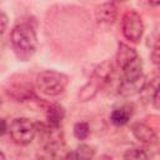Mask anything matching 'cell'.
Segmentation results:
<instances>
[{
    "label": "cell",
    "mask_w": 160,
    "mask_h": 160,
    "mask_svg": "<svg viewBox=\"0 0 160 160\" xmlns=\"http://www.w3.org/2000/svg\"><path fill=\"white\" fill-rule=\"evenodd\" d=\"M10 45L15 56L20 61H29L38 49L35 25L25 21L14 26L10 32Z\"/></svg>",
    "instance_id": "1"
},
{
    "label": "cell",
    "mask_w": 160,
    "mask_h": 160,
    "mask_svg": "<svg viewBox=\"0 0 160 160\" xmlns=\"http://www.w3.org/2000/svg\"><path fill=\"white\" fill-rule=\"evenodd\" d=\"M152 105H154V108L160 109V92L158 94V96H156V98H155V100L152 101Z\"/></svg>",
    "instance_id": "20"
},
{
    "label": "cell",
    "mask_w": 160,
    "mask_h": 160,
    "mask_svg": "<svg viewBox=\"0 0 160 160\" xmlns=\"http://www.w3.org/2000/svg\"><path fill=\"white\" fill-rule=\"evenodd\" d=\"M74 136L78 140H85L90 135V126L86 121H79L74 125Z\"/></svg>",
    "instance_id": "15"
},
{
    "label": "cell",
    "mask_w": 160,
    "mask_h": 160,
    "mask_svg": "<svg viewBox=\"0 0 160 160\" xmlns=\"http://www.w3.org/2000/svg\"><path fill=\"white\" fill-rule=\"evenodd\" d=\"M145 31L144 21L139 12L135 10L126 11L121 18V32L126 40L138 44L141 41Z\"/></svg>",
    "instance_id": "5"
},
{
    "label": "cell",
    "mask_w": 160,
    "mask_h": 160,
    "mask_svg": "<svg viewBox=\"0 0 160 160\" xmlns=\"http://www.w3.org/2000/svg\"><path fill=\"white\" fill-rule=\"evenodd\" d=\"M69 76L56 70H44L35 79L36 89L46 96H58L69 85Z\"/></svg>",
    "instance_id": "3"
},
{
    "label": "cell",
    "mask_w": 160,
    "mask_h": 160,
    "mask_svg": "<svg viewBox=\"0 0 160 160\" xmlns=\"http://www.w3.org/2000/svg\"><path fill=\"white\" fill-rule=\"evenodd\" d=\"M6 132H9V125H8V122H6V119H1V131H0V134H1V136H4Z\"/></svg>",
    "instance_id": "19"
},
{
    "label": "cell",
    "mask_w": 160,
    "mask_h": 160,
    "mask_svg": "<svg viewBox=\"0 0 160 160\" xmlns=\"http://www.w3.org/2000/svg\"><path fill=\"white\" fill-rule=\"evenodd\" d=\"M124 159H148L149 154L146 152V150L144 148L136 146V148H131L128 149L122 156Z\"/></svg>",
    "instance_id": "16"
},
{
    "label": "cell",
    "mask_w": 160,
    "mask_h": 160,
    "mask_svg": "<svg viewBox=\"0 0 160 160\" xmlns=\"http://www.w3.org/2000/svg\"><path fill=\"white\" fill-rule=\"evenodd\" d=\"M114 4H120V2H125L126 0H111Z\"/></svg>",
    "instance_id": "22"
},
{
    "label": "cell",
    "mask_w": 160,
    "mask_h": 160,
    "mask_svg": "<svg viewBox=\"0 0 160 160\" xmlns=\"http://www.w3.org/2000/svg\"><path fill=\"white\" fill-rule=\"evenodd\" d=\"M159 92H160V75L152 74L142 81L139 90V96L144 104H150V102L152 104V101L155 100Z\"/></svg>",
    "instance_id": "7"
},
{
    "label": "cell",
    "mask_w": 160,
    "mask_h": 160,
    "mask_svg": "<svg viewBox=\"0 0 160 160\" xmlns=\"http://www.w3.org/2000/svg\"><path fill=\"white\" fill-rule=\"evenodd\" d=\"M94 15H95V20L99 25H101V26L112 25L118 18L116 4H114L112 1L102 2L95 8Z\"/></svg>",
    "instance_id": "8"
},
{
    "label": "cell",
    "mask_w": 160,
    "mask_h": 160,
    "mask_svg": "<svg viewBox=\"0 0 160 160\" xmlns=\"http://www.w3.org/2000/svg\"><path fill=\"white\" fill-rule=\"evenodd\" d=\"M124 80L129 82H139L142 80V61L140 56H136L126 65L121 68Z\"/></svg>",
    "instance_id": "10"
},
{
    "label": "cell",
    "mask_w": 160,
    "mask_h": 160,
    "mask_svg": "<svg viewBox=\"0 0 160 160\" xmlns=\"http://www.w3.org/2000/svg\"><path fill=\"white\" fill-rule=\"evenodd\" d=\"M95 156V149L88 144H80L76 149L69 151L65 158H76V159H91Z\"/></svg>",
    "instance_id": "14"
},
{
    "label": "cell",
    "mask_w": 160,
    "mask_h": 160,
    "mask_svg": "<svg viewBox=\"0 0 160 160\" xmlns=\"http://www.w3.org/2000/svg\"><path fill=\"white\" fill-rule=\"evenodd\" d=\"M1 35H4V32L6 31V28H8V15L2 11L1 12Z\"/></svg>",
    "instance_id": "18"
},
{
    "label": "cell",
    "mask_w": 160,
    "mask_h": 160,
    "mask_svg": "<svg viewBox=\"0 0 160 160\" xmlns=\"http://www.w3.org/2000/svg\"><path fill=\"white\" fill-rule=\"evenodd\" d=\"M36 134V124L28 118H16L9 124V135L18 145L30 144Z\"/></svg>",
    "instance_id": "4"
},
{
    "label": "cell",
    "mask_w": 160,
    "mask_h": 160,
    "mask_svg": "<svg viewBox=\"0 0 160 160\" xmlns=\"http://www.w3.org/2000/svg\"><path fill=\"white\" fill-rule=\"evenodd\" d=\"M155 46H160V35H159V38H158V40L155 42Z\"/></svg>",
    "instance_id": "23"
},
{
    "label": "cell",
    "mask_w": 160,
    "mask_h": 160,
    "mask_svg": "<svg viewBox=\"0 0 160 160\" xmlns=\"http://www.w3.org/2000/svg\"><path fill=\"white\" fill-rule=\"evenodd\" d=\"M131 132H132L134 138L136 140H139L141 144L154 145V144H158V141H159L155 129L145 122H140V121L134 122L131 125Z\"/></svg>",
    "instance_id": "9"
},
{
    "label": "cell",
    "mask_w": 160,
    "mask_h": 160,
    "mask_svg": "<svg viewBox=\"0 0 160 160\" xmlns=\"http://www.w3.org/2000/svg\"><path fill=\"white\" fill-rule=\"evenodd\" d=\"M131 116H132V108L130 105H122L111 111L110 121L115 126H124L130 121Z\"/></svg>",
    "instance_id": "11"
},
{
    "label": "cell",
    "mask_w": 160,
    "mask_h": 160,
    "mask_svg": "<svg viewBox=\"0 0 160 160\" xmlns=\"http://www.w3.org/2000/svg\"><path fill=\"white\" fill-rule=\"evenodd\" d=\"M6 95L12 99L14 101H31V100H39L36 94L32 90L31 84L26 81H12L9 82V85L5 88Z\"/></svg>",
    "instance_id": "6"
},
{
    "label": "cell",
    "mask_w": 160,
    "mask_h": 160,
    "mask_svg": "<svg viewBox=\"0 0 160 160\" xmlns=\"http://www.w3.org/2000/svg\"><path fill=\"white\" fill-rule=\"evenodd\" d=\"M138 55L136 50L131 46H129L128 44L124 42H119L118 45V52H116V64L121 69L124 65H126L129 61H131L132 59H135Z\"/></svg>",
    "instance_id": "12"
},
{
    "label": "cell",
    "mask_w": 160,
    "mask_h": 160,
    "mask_svg": "<svg viewBox=\"0 0 160 160\" xmlns=\"http://www.w3.org/2000/svg\"><path fill=\"white\" fill-rule=\"evenodd\" d=\"M65 116V110L59 104H48L46 106V121L51 125L60 126Z\"/></svg>",
    "instance_id": "13"
},
{
    "label": "cell",
    "mask_w": 160,
    "mask_h": 160,
    "mask_svg": "<svg viewBox=\"0 0 160 160\" xmlns=\"http://www.w3.org/2000/svg\"><path fill=\"white\" fill-rule=\"evenodd\" d=\"M114 71L115 70H114L112 62L109 61V60L98 65L95 68V70L92 71L91 78L89 79V81L79 89V92H78L79 101L85 102V101L91 100L98 94V91L106 85L108 80L110 79V76L112 75Z\"/></svg>",
    "instance_id": "2"
},
{
    "label": "cell",
    "mask_w": 160,
    "mask_h": 160,
    "mask_svg": "<svg viewBox=\"0 0 160 160\" xmlns=\"http://www.w3.org/2000/svg\"><path fill=\"white\" fill-rule=\"evenodd\" d=\"M149 4L154 5V6H160V0H148Z\"/></svg>",
    "instance_id": "21"
},
{
    "label": "cell",
    "mask_w": 160,
    "mask_h": 160,
    "mask_svg": "<svg viewBox=\"0 0 160 160\" xmlns=\"http://www.w3.org/2000/svg\"><path fill=\"white\" fill-rule=\"evenodd\" d=\"M151 61L154 65H156L158 68H160V46H155L154 50L151 51Z\"/></svg>",
    "instance_id": "17"
}]
</instances>
